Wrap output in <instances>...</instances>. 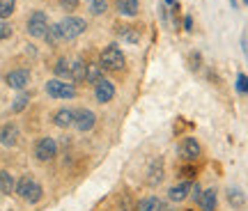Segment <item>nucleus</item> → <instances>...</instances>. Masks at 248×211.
<instances>
[{"mask_svg":"<svg viewBox=\"0 0 248 211\" xmlns=\"http://www.w3.org/2000/svg\"><path fill=\"white\" fill-rule=\"evenodd\" d=\"M16 195L21 197V200H26V202H39L42 200V195H44V188H42V184L39 181H35L30 175L21 177L16 181Z\"/></svg>","mask_w":248,"mask_h":211,"instance_id":"obj_1","label":"nucleus"},{"mask_svg":"<svg viewBox=\"0 0 248 211\" xmlns=\"http://www.w3.org/2000/svg\"><path fill=\"white\" fill-rule=\"evenodd\" d=\"M101 67L108 71H122L126 67V58H124L122 48L117 44H108L101 51Z\"/></svg>","mask_w":248,"mask_h":211,"instance_id":"obj_2","label":"nucleus"},{"mask_svg":"<svg viewBox=\"0 0 248 211\" xmlns=\"http://www.w3.org/2000/svg\"><path fill=\"white\" fill-rule=\"evenodd\" d=\"M166 177V166H163V156H152L145 167V184L147 186H159Z\"/></svg>","mask_w":248,"mask_h":211,"instance_id":"obj_3","label":"nucleus"},{"mask_svg":"<svg viewBox=\"0 0 248 211\" xmlns=\"http://www.w3.org/2000/svg\"><path fill=\"white\" fill-rule=\"evenodd\" d=\"M46 94L51 99H74L76 97V88L71 83H64L62 78H51L46 83Z\"/></svg>","mask_w":248,"mask_h":211,"instance_id":"obj_4","label":"nucleus"},{"mask_svg":"<svg viewBox=\"0 0 248 211\" xmlns=\"http://www.w3.org/2000/svg\"><path fill=\"white\" fill-rule=\"evenodd\" d=\"M60 28H62V37L64 39H76V37H80L85 32L88 23H85V18H80V16H67L64 21H60Z\"/></svg>","mask_w":248,"mask_h":211,"instance_id":"obj_5","label":"nucleus"},{"mask_svg":"<svg viewBox=\"0 0 248 211\" xmlns=\"http://www.w3.org/2000/svg\"><path fill=\"white\" fill-rule=\"evenodd\" d=\"M48 32V18L44 12H32L28 16V35L30 37H46Z\"/></svg>","mask_w":248,"mask_h":211,"instance_id":"obj_6","label":"nucleus"},{"mask_svg":"<svg viewBox=\"0 0 248 211\" xmlns=\"http://www.w3.org/2000/svg\"><path fill=\"white\" fill-rule=\"evenodd\" d=\"M55 154H58V142L53 140V138H39L35 145V156L37 161H51V158H55Z\"/></svg>","mask_w":248,"mask_h":211,"instance_id":"obj_7","label":"nucleus"},{"mask_svg":"<svg viewBox=\"0 0 248 211\" xmlns=\"http://www.w3.org/2000/svg\"><path fill=\"white\" fill-rule=\"evenodd\" d=\"M179 154H182V158L184 161H188V163H193V161H198V158L202 156V147H200V142L195 140V138H184V140L179 142Z\"/></svg>","mask_w":248,"mask_h":211,"instance_id":"obj_8","label":"nucleus"},{"mask_svg":"<svg viewBox=\"0 0 248 211\" xmlns=\"http://www.w3.org/2000/svg\"><path fill=\"white\" fill-rule=\"evenodd\" d=\"M94 124H97V115L92 113V110H88V108L76 110V115H74V129L85 133V131H92Z\"/></svg>","mask_w":248,"mask_h":211,"instance_id":"obj_9","label":"nucleus"},{"mask_svg":"<svg viewBox=\"0 0 248 211\" xmlns=\"http://www.w3.org/2000/svg\"><path fill=\"white\" fill-rule=\"evenodd\" d=\"M113 97H115V85L108 78H101L94 85V99H97V104H108V101H113Z\"/></svg>","mask_w":248,"mask_h":211,"instance_id":"obj_10","label":"nucleus"},{"mask_svg":"<svg viewBox=\"0 0 248 211\" xmlns=\"http://www.w3.org/2000/svg\"><path fill=\"white\" fill-rule=\"evenodd\" d=\"M5 83H7L12 90H23L30 83V71L28 69H14L9 71L7 76H5Z\"/></svg>","mask_w":248,"mask_h":211,"instance_id":"obj_11","label":"nucleus"},{"mask_svg":"<svg viewBox=\"0 0 248 211\" xmlns=\"http://www.w3.org/2000/svg\"><path fill=\"white\" fill-rule=\"evenodd\" d=\"M198 207H200V211H216L218 209V193H216V188L202 191L200 197H198Z\"/></svg>","mask_w":248,"mask_h":211,"instance_id":"obj_12","label":"nucleus"},{"mask_svg":"<svg viewBox=\"0 0 248 211\" xmlns=\"http://www.w3.org/2000/svg\"><path fill=\"white\" fill-rule=\"evenodd\" d=\"M74 115H76V110H71V108H60V110L53 113V124L60 126V129H69V126H74Z\"/></svg>","mask_w":248,"mask_h":211,"instance_id":"obj_13","label":"nucleus"},{"mask_svg":"<svg viewBox=\"0 0 248 211\" xmlns=\"http://www.w3.org/2000/svg\"><path fill=\"white\" fill-rule=\"evenodd\" d=\"M191 188H193L191 181H179V184H175L168 191V197L172 202H182V200H186V197L191 195Z\"/></svg>","mask_w":248,"mask_h":211,"instance_id":"obj_14","label":"nucleus"},{"mask_svg":"<svg viewBox=\"0 0 248 211\" xmlns=\"http://www.w3.org/2000/svg\"><path fill=\"white\" fill-rule=\"evenodd\" d=\"M225 197H228V204H230L232 209L241 211L244 207H246V195H244V191L241 188H228V193H225Z\"/></svg>","mask_w":248,"mask_h":211,"instance_id":"obj_15","label":"nucleus"},{"mask_svg":"<svg viewBox=\"0 0 248 211\" xmlns=\"http://www.w3.org/2000/svg\"><path fill=\"white\" fill-rule=\"evenodd\" d=\"M18 140V129L14 124H5L2 129H0V142L5 145V147H14Z\"/></svg>","mask_w":248,"mask_h":211,"instance_id":"obj_16","label":"nucleus"},{"mask_svg":"<svg viewBox=\"0 0 248 211\" xmlns=\"http://www.w3.org/2000/svg\"><path fill=\"white\" fill-rule=\"evenodd\" d=\"M115 9L122 16H136L140 9V2L138 0H115Z\"/></svg>","mask_w":248,"mask_h":211,"instance_id":"obj_17","label":"nucleus"},{"mask_svg":"<svg viewBox=\"0 0 248 211\" xmlns=\"http://www.w3.org/2000/svg\"><path fill=\"white\" fill-rule=\"evenodd\" d=\"M117 37L124 39L126 44H138L140 42V32L136 26H120L117 28Z\"/></svg>","mask_w":248,"mask_h":211,"instance_id":"obj_18","label":"nucleus"},{"mask_svg":"<svg viewBox=\"0 0 248 211\" xmlns=\"http://www.w3.org/2000/svg\"><path fill=\"white\" fill-rule=\"evenodd\" d=\"M85 78H88V62L76 60L71 64V80L74 83H85Z\"/></svg>","mask_w":248,"mask_h":211,"instance_id":"obj_19","label":"nucleus"},{"mask_svg":"<svg viewBox=\"0 0 248 211\" xmlns=\"http://www.w3.org/2000/svg\"><path fill=\"white\" fill-rule=\"evenodd\" d=\"M136 211H163V202L159 197H142L140 202L136 204Z\"/></svg>","mask_w":248,"mask_h":211,"instance_id":"obj_20","label":"nucleus"},{"mask_svg":"<svg viewBox=\"0 0 248 211\" xmlns=\"http://www.w3.org/2000/svg\"><path fill=\"white\" fill-rule=\"evenodd\" d=\"M0 191L5 195H12L16 191V181H14V175H9L7 170L0 172Z\"/></svg>","mask_w":248,"mask_h":211,"instance_id":"obj_21","label":"nucleus"},{"mask_svg":"<svg viewBox=\"0 0 248 211\" xmlns=\"http://www.w3.org/2000/svg\"><path fill=\"white\" fill-rule=\"evenodd\" d=\"M55 74H58V78H71V64L64 58H60V60L53 64Z\"/></svg>","mask_w":248,"mask_h":211,"instance_id":"obj_22","label":"nucleus"},{"mask_svg":"<svg viewBox=\"0 0 248 211\" xmlns=\"http://www.w3.org/2000/svg\"><path fill=\"white\" fill-rule=\"evenodd\" d=\"M85 2H88V9H90V14H92V16H101V14L108 9L106 0H85Z\"/></svg>","mask_w":248,"mask_h":211,"instance_id":"obj_23","label":"nucleus"},{"mask_svg":"<svg viewBox=\"0 0 248 211\" xmlns=\"http://www.w3.org/2000/svg\"><path fill=\"white\" fill-rule=\"evenodd\" d=\"M64 37H62V28L60 23H53V26H48V32H46V42L48 44H58V42H62Z\"/></svg>","mask_w":248,"mask_h":211,"instance_id":"obj_24","label":"nucleus"},{"mask_svg":"<svg viewBox=\"0 0 248 211\" xmlns=\"http://www.w3.org/2000/svg\"><path fill=\"white\" fill-rule=\"evenodd\" d=\"M16 9V0H0V18H9Z\"/></svg>","mask_w":248,"mask_h":211,"instance_id":"obj_25","label":"nucleus"},{"mask_svg":"<svg viewBox=\"0 0 248 211\" xmlns=\"http://www.w3.org/2000/svg\"><path fill=\"white\" fill-rule=\"evenodd\" d=\"M99 80H101V67L99 64H88V78H85V83H94L97 85Z\"/></svg>","mask_w":248,"mask_h":211,"instance_id":"obj_26","label":"nucleus"},{"mask_svg":"<svg viewBox=\"0 0 248 211\" xmlns=\"http://www.w3.org/2000/svg\"><path fill=\"white\" fill-rule=\"evenodd\" d=\"M28 101H30V94H28V92H21V94L14 99V104H12V110H14V113H21V110H23V108L28 106Z\"/></svg>","mask_w":248,"mask_h":211,"instance_id":"obj_27","label":"nucleus"},{"mask_svg":"<svg viewBox=\"0 0 248 211\" xmlns=\"http://www.w3.org/2000/svg\"><path fill=\"white\" fill-rule=\"evenodd\" d=\"M179 175L184 177V181H188V179H193V177L198 175V167H195L193 163H188V161H186V166L179 167Z\"/></svg>","mask_w":248,"mask_h":211,"instance_id":"obj_28","label":"nucleus"},{"mask_svg":"<svg viewBox=\"0 0 248 211\" xmlns=\"http://www.w3.org/2000/svg\"><path fill=\"white\" fill-rule=\"evenodd\" d=\"M237 92H241V94L248 92V76L246 74H237Z\"/></svg>","mask_w":248,"mask_h":211,"instance_id":"obj_29","label":"nucleus"},{"mask_svg":"<svg viewBox=\"0 0 248 211\" xmlns=\"http://www.w3.org/2000/svg\"><path fill=\"white\" fill-rule=\"evenodd\" d=\"M120 207H122L124 211H131V195H129V193L120 195Z\"/></svg>","mask_w":248,"mask_h":211,"instance_id":"obj_30","label":"nucleus"},{"mask_svg":"<svg viewBox=\"0 0 248 211\" xmlns=\"http://www.w3.org/2000/svg\"><path fill=\"white\" fill-rule=\"evenodd\" d=\"M9 37H12V26L9 23H0V42L9 39Z\"/></svg>","mask_w":248,"mask_h":211,"instance_id":"obj_31","label":"nucleus"},{"mask_svg":"<svg viewBox=\"0 0 248 211\" xmlns=\"http://www.w3.org/2000/svg\"><path fill=\"white\" fill-rule=\"evenodd\" d=\"M184 28L186 30H193V18L191 16H184Z\"/></svg>","mask_w":248,"mask_h":211,"instance_id":"obj_32","label":"nucleus"},{"mask_svg":"<svg viewBox=\"0 0 248 211\" xmlns=\"http://www.w3.org/2000/svg\"><path fill=\"white\" fill-rule=\"evenodd\" d=\"M62 5H64V7H69V9H74L76 7V0H62Z\"/></svg>","mask_w":248,"mask_h":211,"instance_id":"obj_33","label":"nucleus"},{"mask_svg":"<svg viewBox=\"0 0 248 211\" xmlns=\"http://www.w3.org/2000/svg\"><path fill=\"white\" fill-rule=\"evenodd\" d=\"M163 2H166V5H175V0H163Z\"/></svg>","mask_w":248,"mask_h":211,"instance_id":"obj_34","label":"nucleus"},{"mask_svg":"<svg viewBox=\"0 0 248 211\" xmlns=\"http://www.w3.org/2000/svg\"><path fill=\"white\" fill-rule=\"evenodd\" d=\"M244 2H246V5H248V0H244Z\"/></svg>","mask_w":248,"mask_h":211,"instance_id":"obj_35","label":"nucleus"},{"mask_svg":"<svg viewBox=\"0 0 248 211\" xmlns=\"http://www.w3.org/2000/svg\"><path fill=\"white\" fill-rule=\"evenodd\" d=\"M186 211H193V209H186Z\"/></svg>","mask_w":248,"mask_h":211,"instance_id":"obj_36","label":"nucleus"}]
</instances>
